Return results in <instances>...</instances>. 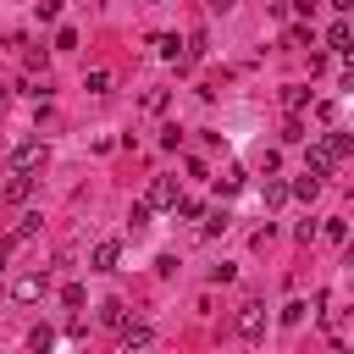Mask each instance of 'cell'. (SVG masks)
<instances>
[{
  "instance_id": "5bb4252c",
  "label": "cell",
  "mask_w": 354,
  "mask_h": 354,
  "mask_svg": "<svg viewBox=\"0 0 354 354\" xmlns=\"http://www.w3.org/2000/svg\"><path fill=\"white\" fill-rule=\"evenodd\" d=\"M304 310H310L304 299H288V304H282V326H299V321H304Z\"/></svg>"
},
{
  "instance_id": "6da1fadb",
  "label": "cell",
  "mask_w": 354,
  "mask_h": 354,
  "mask_svg": "<svg viewBox=\"0 0 354 354\" xmlns=\"http://www.w3.org/2000/svg\"><path fill=\"white\" fill-rule=\"evenodd\" d=\"M44 160H50V149H44V138H22V144H17L11 155H6V166H11V171H39Z\"/></svg>"
},
{
  "instance_id": "ac0fdd59",
  "label": "cell",
  "mask_w": 354,
  "mask_h": 354,
  "mask_svg": "<svg viewBox=\"0 0 354 354\" xmlns=\"http://www.w3.org/2000/svg\"><path fill=\"white\" fill-rule=\"evenodd\" d=\"M321 232H326V238H332V243H343V238H348V221H337V216H332V221H326V227H321Z\"/></svg>"
},
{
  "instance_id": "9a60e30c",
  "label": "cell",
  "mask_w": 354,
  "mask_h": 354,
  "mask_svg": "<svg viewBox=\"0 0 354 354\" xmlns=\"http://www.w3.org/2000/svg\"><path fill=\"white\" fill-rule=\"evenodd\" d=\"M216 188H221V194H232V188H243V171H238V166H227V171L216 177Z\"/></svg>"
},
{
  "instance_id": "603a6c76",
  "label": "cell",
  "mask_w": 354,
  "mask_h": 354,
  "mask_svg": "<svg viewBox=\"0 0 354 354\" xmlns=\"http://www.w3.org/2000/svg\"><path fill=\"white\" fill-rule=\"evenodd\" d=\"M293 11H304V17H310V11H315V0H293Z\"/></svg>"
},
{
  "instance_id": "8fae6325",
  "label": "cell",
  "mask_w": 354,
  "mask_h": 354,
  "mask_svg": "<svg viewBox=\"0 0 354 354\" xmlns=\"http://www.w3.org/2000/svg\"><path fill=\"white\" fill-rule=\"evenodd\" d=\"M304 100H310L304 83H288V88H282V105H288V111H304Z\"/></svg>"
},
{
  "instance_id": "cb8c5ba5",
  "label": "cell",
  "mask_w": 354,
  "mask_h": 354,
  "mask_svg": "<svg viewBox=\"0 0 354 354\" xmlns=\"http://www.w3.org/2000/svg\"><path fill=\"white\" fill-rule=\"evenodd\" d=\"M332 6H337V11H348V6H354V0H332Z\"/></svg>"
},
{
  "instance_id": "7402d4cb",
  "label": "cell",
  "mask_w": 354,
  "mask_h": 354,
  "mask_svg": "<svg viewBox=\"0 0 354 354\" xmlns=\"http://www.w3.org/2000/svg\"><path fill=\"white\" fill-rule=\"evenodd\" d=\"M61 17V0H39V22H55Z\"/></svg>"
},
{
  "instance_id": "2e32d148",
  "label": "cell",
  "mask_w": 354,
  "mask_h": 354,
  "mask_svg": "<svg viewBox=\"0 0 354 354\" xmlns=\"http://www.w3.org/2000/svg\"><path fill=\"white\" fill-rule=\"evenodd\" d=\"M227 221H232L227 210H210V216H205V238H216V232H227Z\"/></svg>"
},
{
  "instance_id": "44dd1931",
  "label": "cell",
  "mask_w": 354,
  "mask_h": 354,
  "mask_svg": "<svg viewBox=\"0 0 354 354\" xmlns=\"http://www.w3.org/2000/svg\"><path fill=\"white\" fill-rule=\"evenodd\" d=\"M155 50H160L166 61H177V39H171V33H160V39H155Z\"/></svg>"
},
{
  "instance_id": "30bf717a",
  "label": "cell",
  "mask_w": 354,
  "mask_h": 354,
  "mask_svg": "<svg viewBox=\"0 0 354 354\" xmlns=\"http://www.w3.org/2000/svg\"><path fill=\"white\" fill-rule=\"evenodd\" d=\"M149 337H155L149 326H122V348H127V354H133V348H144Z\"/></svg>"
},
{
  "instance_id": "5b68a950",
  "label": "cell",
  "mask_w": 354,
  "mask_h": 354,
  "mask_svg": "<svg viewBox=\"0 0 354 354\" xmlns=\"http://www.w3.org/2000/svg\"><path fill=\"white\" fill-rule=\"evenodd\" d=\"M238 332L254 343V337L266 332V310H260V304H243V315H238Z\"/></svg>"
},
{
  "instance_id": "8992f818",
  "label": "cell",
  "mask_w": 354,
  "mask_h": 354,
  "mask_svg": "<svg viewBox=\"0 0 354 354\" xmlns=\"http://www.w3.org/2000/svg\"><path fill=\"white\" fill-rule=\"evenodd\" d=\"M348 39H354V28H348V17H337V22H332V33H326V44H332V55H348V50H354Z\"/></svg>"
},
{
  "instance_id": "277c9868",
  "label": "cell",
  "mask_w": 354,
  "mask_h": 354,
  "mask_svg": "<svg viewBox=\"0 0 354 354\" xmlns=\"http://www.w3.org/2000/svg\"><path fill=\"white\" fill-rule=\"evenodd\" d=\"M11 299H17V304L44 299V277H17V282H11Z\"/></svg>"
},
{
  "instance_id": "9c48e42d",
  "label": "cell",
  "mask_w": 354,
  "mask_h": 354,
  "mask_svg": "<svg viewBox=\"0 0 354 354\" xmlns=\"http://www.w3.org/2000/svg\"><path fill=\"white\" fill-rule=\"evenodd\" d=\"M100 321H105V326H127V310H122V299H105V304H100Z\"/></svg>"
},
{
  "instance_id": "7a4b0ae2",
  "label": "cell",
  "mask_w": 354,
  "mask_h": 354,
  "mask_svg": "<svg viewBox=\"0 0 354 354\" xmlns=\"http://www.w3.org/2000/svg\"><path fill=\"white\" fill-rule=\"evenodd\" d=\"M39 227H44V216H22V221H17V227H11L6 238H0V260H6V254H11L17 243H28V238H33Z\"/></svg>"
},
{
  "instance_id": "7c38bea8",
  "label": "cell",
  "mask_w": 354,
  "mask_h": 354,
  "mask_svg": "<svg viewBox=\"0 0 354 354\" xmlns=\"http://www.w3.org/2000/svg\"><path fill=\"white\" fill-rule=\"evenodd\" d=\"M288 194H299V199H315V194H321V177H315V171H304V177H299Z\"/></svg>"
},
{
  "instance_id": "ba28073f",
  "label": "cell",
  "mask_w": 354,
  "mask_h": 354,
  "mask_svg": "<svg viewBox=\"0 0 354 354\" xmlns=\"http://www.w3.org/2000/svg\"><path fill=\"white\" fill-rule=\"evenodd\" d=\"M116 254H122V249H116V238H100L88 260H94V271H111V266H116Z\"/></svg>"
},
{
  "instance_id": "52a82bcc",
  "label": "cell",
  "mask_w": 354,
  "mask_h": 354,
  "mask_svg": "<svg viewBox=\"0 0 354 354\" xmlns=\"http://www.w3.org/2000/svg\"><path fill=\"white\" fill-rule=\"evenodd\" d=\"M33 194V171H11V183H6V205H22Z\"/></svg>"
},
{
  "instance_id": "ffe728a7",
  "label": "cell",
  "mask_w": 354,
  "mask_h": 354,
  "mask_svg": "<svg viewBox=\"0 0 354 354\" xmlns=\"http://www.w3.org/2000/svg\"><path fill=\"white\" fill-rule=\"evenodd\" d=\"M28 343H33V348H50V343H55V332H50V326H33V332H28Z\"/></svg>"
},
{
  "instance_id": "e0dca14e",
  "label": "cell",
  "mask_w": 354,
  "mask_h": 354,
  "mask_svg": "<svg viewBox=\"0 0 354 354\" xmlns=\"http://www.w3.org/2000/svg\"><path fill=\"white\" fill-rule=\"evenodd\" d=\"M171 210H177V216H183V221H194V216H205V205H199V199H177V205H171Z\"/></svg>"
},
{
  "instance_id": "3957f363",
  "label": "cell",
  "mask_w": 354,
  "mask_h": 354,
  "mask_svg": "<svg viewBox=\"0 0 354 354\" xmlns=\"http://www.w3.org/2000/svg\"><path fill=\"white\" fill-rule=\"evenodd\" d=\"M144 205H149V210H171V205H177V183H171V177H155L149 194H144Z\"/></svg>"
},
{
  "instance_id": "4fadbf2b",
  "label": "cell",
  "mask_w": 354,
  "mask_h": 354,
  "mask_svg": "<svg viewBox=\"0 0 354 354\" xmlns=\"http://www.w3.org/2000/svg\"><path fill=\"white\" fill-rule=\"evenodd\" d=\"M83 88H88V94H105V88H111V72H105V66H94V72L83 77Z\"/></svg>"
},
{
  "instance_id": "d6986e66",
  "label": "cell",
  "mask_w": 354,
  "mask_h": 354,
  "mask_svg": "<svg viewBox=\"0 0 354 354\" xmlns=\"http://www.w3.org/2000/svg\"><path fill=\"white\" fill-rule=\"evenodd\" d=\"M61 299H66V310H83V288H77V282H66V288H61Z\"/></svg>"
},
{
  "instance_id": "d4e9b609",
  "label": "cell",
  "mask_w": 354,
  "mask_h": 354,
  "mask_svg": "<svg viewBox=\"0 0 354 354\" xmlns=\"http://www.w3.org/2000/svg\"><path fill=\"white\" fill-rule=\"evenodd\" d=\"M149 6H155V0H149Z\"/></svg>"
}]
</instances>
